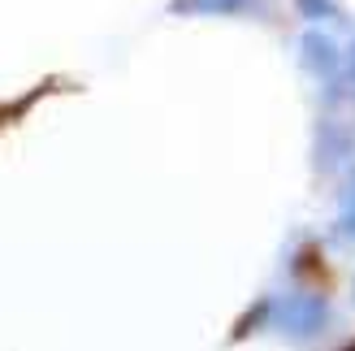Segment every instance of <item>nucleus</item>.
<instances>
[{"label":"nucleus","instance_id":"1","mask_svg":"<svg viewBox=\"0 0 355 351\" xmlns=\"http://www.w3.org/2000/svg\"><path fill=\"white\" fill-rule=\"evenodd\" d=\"M299 52H304V65L312 74H334V69H338V48H334V40L321 35V31H308Z\"/></svg>","mask_w":355,"mask_h":351},{"label":"nucleus","instance_id":"2","mask_svg":"<svg viewBox=\"0 0 355 351\" xmlns=\"http://www.w3.org/2000/svg\"><path fill=\"white\" fill-rule=\"evenodd\" d=\"M321 321H325V308L316 304V300H291L286 304V312H282V325L291 329V334H316L321 329Z\"/></svg>","mask_w":355,"mask_h":351},{"label":"nucleus","instance_id":"3","mask_svg":"<svg viewBox=\"0 0 355 351\" xmlns=\"http://www.w3.org/2000/svg\"><path fill=\"white\" fill-rule=\"evenodd\" d=\"M252 0H173V13H212V17H221V13H243Z\"/></svg>","mask_w":355,"mask_h":351},{"label":"nucleus","instance_id":"4","mask_svg":"<svg viewBox=\"0 0 355 351\" xmlns=\"http://www.w3.org/2000/svg\"><path fill=\"white\" fill-rule=\"evenodd\" d=\"M299 9L308 17H338V5H334V0H299Z\"/></svg>","mask_w":355,"mask_h":351}]
</instances>
